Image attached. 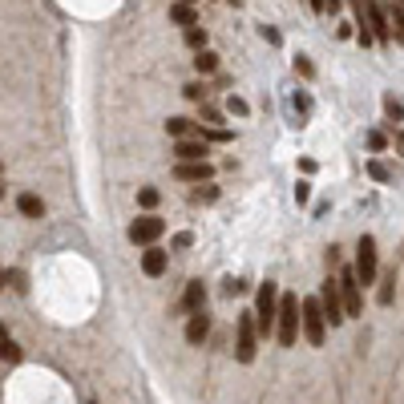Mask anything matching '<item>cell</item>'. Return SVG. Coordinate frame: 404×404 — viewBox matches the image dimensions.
<instances>
[{
    "mask_svg": "<svg viewBox=\"0 0 404 404\" xmlns=\"http://www.w3.org/2000/svg\"><path fill=\"white\" fill-rule=\"evenodd\" d=\"M368 28H372L376 45H388V41H392V16L380 9L376 0H368Z\"/></svg>",
    "mask_w": 404,
    "mask_h": 404,
    "instance_id": "30bf717a",
    "label": "cell"
},
{
    "mask_svg": "<svg viewBox=\"0 0 404 404\" xmlns=\"http://www.w3.org/2000/svg\"><path fill=\"white\" fill-rule=\"evenodd\" d=\"M368 146H372V150H384V146H388V138H384L380 129H372V134H368Z\"/></svg>",
    "mask_w": 404,
    "mask_h": 404,
    "instance_id": "f546056e",
    "label": "cell"
},
{
    "mask_svg": "<svg viewBox=\"0 0 404 404\" xmlns=\"http://www.w3.org/2000/svg\"><path fill=\"white\" fill-rule=\"evenodd\" d=\"M162 235H166V218L158 215H142L129 223V243H138V247H154Z\"/></svg>",
    "mask_w": 404,
    "mask_h": 404,
    "instance_id": "52a82bcc",
    "label": "cell"
},
{
    "mask_svg": "<svg viewBox=\"0 0 404 404\" xmlns=\"http://www.w3.org/2000/svg\"><path fill=\"white\" fill-rule=\"evenodd\" d=\"M368 174L376 178V182H392V170L380 162V158H372V162H368Z\"/></svg>",
    "mask_w": 404,
    "mask_h": 404,
    "instance_id": "603a6c76",
    "label": "cell"
},
{
    "mask_svg": "<svg viewBox=\"0 0 404 404\" xmlns=\"http://www.w3.org/2000/svg\"><path fill=\"white\" fill-rule=\"evenodd\" d=\"M340 291H344V303H348V319L364 312V283L356 275V267H340Z\"/></svg>",
    "mask_w": 404,
    "mask_h": 404,
    "instance_id": "ba28073f",
    "label": "cell"
},
{
    "mask_svg": "<svg viewBox=\"0 0 404 404\" xmlns=\"http://www.w3.org/2000/svg\"><path fill=\"white\" fill-rule=\"evenodd\" d=\"M182 93H186L190 101H206V85H198V81H194V85H186Z\"/></svg>",
    "mask_w": 404,
    "mask_h": 404,
    "instance_id": "f1b7e54d",
    "label": "cell"
},
{
    "mask_svg": "<svg viewBox=\"0 0 404 404\" xmlns=\"http://www.w3.org/2000/svg\"><path fill=\"white\" fill-rule=\"evenodd\" d=\"M312 198V182H299V186H295V202H307Z\"/></svg>",
    "mask_w": 404,
    "mask_h": 404,
    "instance_id": "d6a6232c",
    "label": "cell"
},
{
    "mask_svg": "<svg viewBox=\"0 0 404 404\" xmlns=\"http://www.w3.org/2000/svg\"><path fill=\"white\" fill-rule=\"evenodd\" d=\"M186 4H198V0H186Z\"/></svg>",
    "mask_w": 404,
    "mask_h": 404,
    "instance_id": "d590c367",
    "label": "cell"
},
{
    "mask_svg": "<svg viewBox=\"0 0 404 404\" xmlns=\"http://www.w3.org/2000/svg\"><path fill=\"white\" fill-rule=\"evenodd\" d=\"M392 291H396V271H384V275H380V287H376V303H384V307H388V303H392Z\"/></svg>",
    "mask_w": 404,
    "mask_h": 404,
    "instance_id": "ac0fdd59",
    "label": "cell"
},
{
    "mask_svg": "<svg viewBox=\"0 0 404 404\" xmlns=\"http://www.w3.org/2000/svg\"><path fill=\"white\" fill-rule=\"evenodd\" d=\"M218 198V190L215 186H206V190H194V202H215Z\"/></svg>",
    "mask_w": 404,
    "mask_h": 404,
    "instance_id": "1f68e13d",
    "label": "cell"
},
{
    "mask_svg": "<svg viewBox=\"0 0 404 404\" xmlns=\"http://www.w3.org/2000/svg\"><path fill=\"white\" fill-rule=\"evenodd\" d=\"M227 110H230V114H235V117H247V101H243V97H235V93H230V97H227Z\"/></svg>",
    "mask_w": 404,
    "mask_h": 404,
    "instance_id": "83f0119b",
    "label": "cell"
},
{
    "mask_svg": "<svg viewBox=\"0 0 404 404\" xmlns=\"http://www.w3.org/2000/svg\"><path fill=\"white\" fill-rule=\"evenodd\" d=\"M198 122L202 126H223V110L211 105V101H198Z\"/></svg>",
    "mask_w": 404,
    "mask_h": 404,
    "instance_id": "ffe728a7",
    "label": "cell"
},
{
    "mask_svg": "<svg viewBox=\"0 0 404 404\" xmlns=\"http://www.w3.org/2000/svg\"><path fill=\"white\" fill-rule=\"evenodd\" d=\"M206 307V283L202 279H190L186 291H182V299H178V316H194Z\"/></svg>",
    "mask_w": 404,
    "mask_h": 404,
    "instance_id": "9c48e42d",
    "label": "cell"
},
{
    "mask_svg": "<svg viewBox=\"0 0 404 404\" xmlns=\"http://www.w3.org/2000/svg\"><path fill=\"white\" fill-rule=\"evenodd\" d=\"M255 348H259V324H255V312H239V319H235V360H239V364H251Z\"/></svg>",
    "mask_w": 404,
    "mask_h": 404,
    "instance_id": "277c9868",
    "label": "cell"
},
{
    "mask_svg": "<svg viewBox=\"0 0 404 404\" xmlns=\"http://www.w3.org/2000/svg\"><path fill=\"white\" fill-rule=\"evenodd\" d=\"M0 356H4V364H21V348H16L9 336H4V344H0Z\"/></svg>",
    "mask_w": 404,
    "mask_h": 404,
    "instance_id": "d4e9b609",
    "label": "cell"
},
{
    "mask_svg": "<svg viewBox=\"0 0 404 404\" xmlns=\"http://www.w3.org/2000/svg\"><path fill=\"white\" fill-rule=\"evenodd\" d=\"M4 283H13L16 291H25V275H21V271H4Z\"/></svg>",
    "mask_w": 404,
    "mask_h": 404,
    "instance_id": "4dcf8cb0",
    "label": "cell"
},
{
    "mask_svg": "<svg viewBox=\"0 0 404 404\" xmlns=\"http://www.w3.org/2000/svg\"><path fill=\"white\" fill-rule=\"evenodd\" d=\"M166 267H170V255H166L162 247H158V243H154V247H146V251H142V271H146V275H150V279L166 275Z\"/></svg>",
    "mask_w": 404,
    "mask_h": 404,
    "instance_id": "4fadbf2b",
    "label": "cell"
},
{
    "mask_svg": "<svg viewBox=\"0 0 404 404\" xmlns=\"http://www.w3.org/2000/svg\"><path fill=\"white\" fill-rule=\"evenodd\" d=\"M190 243H194V235H186V230H182V235H174V247H178V251H186Z\"/></svg>",
    "mask_w": 404,
    "mask_h": 404,
    "instance_id": "836d02e7",
    "label": "cell"
},
{
    "mask_svg": "<svg viewBox=\"0 0 404 404\" xmlns=\"http://www.w3.org/2000/svg\"><path fill=\"white\" fill-rule=\"evenodd\" d=\"M174 178L178 182H211V178H215V166L206 162V158H202V162H178Z\"/></svg>",
    "mask_w": 404,
    "mask_h": 404,
    "instance_id": "8fae6325",
    "label": "cell"
},
{
    "mask_svg": "<svg viewBox=\"0 0 404 404\" xmlns=\"http://www.w3.org/2000/svg\"><path fill=\"white\" fill-rule=\"evenodd\" d=\"M356 275H360V283H376L380 275V263H376V239L372 235H360V243H356Z\"/></svg>",
    "mask_w": 404,
    "mask_h": 404,
    "instance_id": "8992f818",
    "label": "cell"
},
{
    "mask_svg": "<svg viewBox=\"0 0 404 404\" xmlns=\"http://www.w3.org/2000/svg\"><path fill=\"white\" fill-rule=\"evenodd\" d=\"M194 69H198L202 77H206V73H215V69H218V53L198 49V53H194Z\"/></svg>",
    "mask_w": 404,
    "mask_h": 404,
    "instance_id": "d6986e66",
    "label": "cell"
},
{
    "mask_svg": "<svg viewBox=\"0 0 404 404\" xmlns=\"http://www.w3.org/2000/svg\"><path fill=\"white\" fill-rule=\"evenodd\" d=\"M384 114H388V117H392V126H396V122L404 117V105H400L396 97H384Z\"/></svg>",
    "mask_w": 404,
    "mask_h": 404,
    "instance_id": "484cf974",
    "label": "cell"
},
{
    "mask_svg": "<svg viewBox=\"0 0 404 404\" xmlns=\"http://www.w3.org/2000/svg\"><path fill=\"white\" fill-rule=\"evenodd\" d=\"M392 37L396 41H404V4H396V0H392Z\"/></svg>",
    "mask_w": 404,
    "mask_h": 404,
    "instance_id": "7402d4cb",
    "label": "cell"
},
{
    "mask_svg": "<svg viewBox=\"0 0 404 404\" xmlns=\"http://www.w3.org/2000/svg\"><path fill=\"white\" fill-rule=\"evenodd\" d=\"M170 21H174V25H182V33H186V28L198 25V13H194V4L178 0V4H170Z\"/></svg>",
    "mask_w": 404,
    "mask_h": 404,
    "instance_id": "9a60e30c",
    "label": "cell"
},
{
    "mask_svg": "<svg viewBox=\"0 0 404 404\" xmlns=\"http://www.w3.org/2000/svg\"><path fill=\"white\" fill-rule=\"evenodd\" d=\"M16 211H21L25 218H41L45 215V202H41V194L25 190V194H16Z\"/></svg>",
    "mask_w": 404,
    "mask_h": 404,
    "instance_id": "2e32d148",
    "label": "cell"
},
{
    "mask_svg": "<svg viewBox=\"0 0 404 404\" xmlns=\"http://www.w3.org/2000/svg\"><path fill=\"white\" fill-rule=\"evenodd\" d=\"M182 41L198 53V49H206V41H211V37H206V28H202V25H194V28H186V33H182Z\"/></svg>",
    "mask_w": 404,
    "mask_h": 404,
    "instance_id": "44dd1931",
    "label": "cell"
},
{
    "mask_svg": "<svg viewBox=\"0 0 404 404\" xmlns=\"http://www.w3.org/2000/svg\"><path fill=\"white\" fill-rule=\"evenodd\" d=\"M259 33H263V41H267V45H279V33H275V28H267V25H259Z\"/></svg>",
    "mask_w": 404,
    "mask_h": 404,
    "instance_id": "e575fe53",
    "label": "cell"
},
{
    "mask_svg": "<svg viewBox=\"0 0 404 404\" xmlns=\"http://www.w3.org/2000/svg\"><path fill=\"white\" fill-rule=\"evenodd\" d=\"M198 126L202 122H190V117H170V122H166V134H170V138H194Z\"/></svg>",
    "mask_w": 404,
    "mask_h": 404,
    "instance_id": "e0dca14e",
    "label": "cell"
},
{
    "mask_svg": "<svg viewBox=\"0 0 404 404\" xmlns=\"http://www.w3.org/2000/svg\"><path fill=\"white\" fill-rule=\"evenodd\" d=\"M138 206H142V211H154V206H158V190H154V186H142L138 190Z\"/></svg>",
    "mask_w": 404,
    "mask_h": 404,
    "instance_id": "cb8c5ba5",
    "label": "cell"
},
{
    "mask_svg": "<svg viewBox=\"0 0 404 404\" xmlns=\"http://www.w3.org/2000/svg\"><path fill=\"white\" fill-rule=\"evenodd\" d=\"M319 303H324V312H328L331 328H340L344 319H348V303H344V291H340V275L324 279V287H319Z\"/></svg>",
    "mask_w": 404,
    "mask_h": 404,
    "instance_id": "5b68a950",
    "label": "cell"
},
{
    "mask_svg": "<svg viewBox=\"0 0 404 404\" xmlns=\"http://www.w3.org/2000/svg\"><path fill=\"white\" fill-rule=\"evenodd\" d=\"M206 154H211L206 138H178V146H174V162H202Z\"/></svg>",
    "mask_w": 404,
    "mask_h": 404,
    "instance_id": "7c38bea8",
    "label": "cell"
},
{
    "mask_svg": "<svg viewBox=\"0 0 404 404\" xmlns=\"http://www.w3.org/2000/svg\"><path fill=\"white\" fill-rule=\"evenodd\" d=\"M279 299H283V291H279V283H259V299H255V324H259V336H275L279 328Z\"/></svg>",
    "mask_w": 404,
    "mask_h": 404,
    "instance_id": "7a4b0ae2",
    "label": "cell"
},
{
    "mask_svg": "<svg viewBox=\"0 0 404 404\" xmlns=\"http://www.w3.org/2000/svg\"><path fill=\"white\" fill-rule=\"evenodd\" d=\"M299 331H303V299L299 295H291V291H283V299H279L275 340L283 344V348H295V344H299Z\"/></svg>",
    "mask_w": 404,
    "mask_h": 404,
    "instance_id": "6da1fadb",
    "label": "cell"
},
{
    "mask_svg": "<svg viewBox=\"0 0 404 404\" xmlns=\"http://www.w3.org/2000/svg\"><path fill=\"white\" fill-rule=\"evenodd\" d=\"M396 4H404V0H396Z\"/></svg>",
    "mask_w": 404,
    "mask_h": 404,
    "instance_id": "8d00e7d4",
    "label": "cell"
},
{
    "mask_svg": "<svg viewBox=\"0 0 404 404\" xmlns=\"http://www.w3.org/2000/svg\"><path fill=\"white\" fill-rule=\"evenodd\" d=\"M303 340L312 348H324V340H328V312H324L319 295L303 299Z\"/></svg>",
    "mask_w": 404,
    "mask_h": 404,
    "instance_id": "3957f363",
    "label": "cell"
},
{
    "mask_svg": "<svg viewBox=\"0 0 404 404\" xmlns=\"http://www.w3.org/2000/svg\"><path fill=\"white\" fill-rule=\"evenodd\" d=\"M206 336H211V316H206V312L186 316V340L190 344H206Z\"/></svg>",
    "mask_w": 404,
    "mask_h": 404,
    "instance_id": "5bb4252c",
    "label": "cell"
},
{
    "mask_svg": "<svg viewBox=\"0 0 404 404\" xmlns=\"http://www.w3.org/2000/svg\"><path fill=\"white\" fill-rule=\"evenodd\" d=\"M291 69H295V73H299V77H316V65L307 61L303 53H299V57H295V61H291Z\"/></svg>",
    "mask_w": 404,
    "mask_h": 404,
    "instance_id": "4316f807",
    "label": "cell"
}]
</instances>
